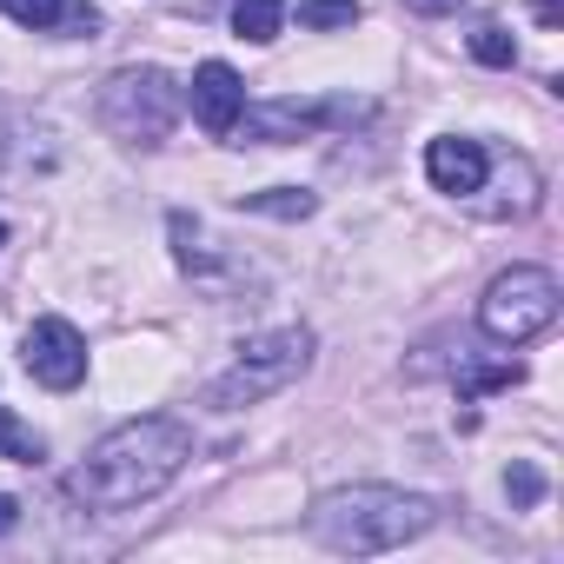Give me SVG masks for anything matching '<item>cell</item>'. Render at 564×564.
<instances>
[{
    "label": "cell",
    "mask_w": 564,
    "mask_h": 564,
    "mask_svg": "<svg viewBox=\"0 0 564 564\" xmlns=\"http://www.w3.org/2000/svg\"><path fill=\"white\" fill-rule=\"evenodd\" d=\"M193 458V432L173 412H147L113 425L74 471H67V498L87 511H133L147 498H160Z\"/></svg>",
    "instance_id": "cell-1"
},
{
    "label": "cell",
    "mask_w": 564,
    "mask_h": 564,
    "mask_svg": "<svg viewBox=\"0 0 564 564\" xmlns=\"http://www.w3.org/2000/svg\"><path fill=\"white\" fill-rule=\"evenodd\" d=\"M432 524H438V505L425 491H405V485H339V491L313 498V511H306V531L346 557L399 551V544L425 538Z\"/></svg>",
    "instance_id": "cell-2"
},
{
    "label": "cell",
    "mask_w": 564,
    "mask_h": 564,
    "mask_svg": "<svg viewBox=\"0 0 564 564\" xmlns=\"http://www.w3.org/2000/svg\"><path fill=\"white\" fill-rule=\"evenodd\" d=\"M306 366H313V333H306V326L252 333V339L232 352V366L206 386V405H213V412H246V405H259V399H272V392H286L293 379H306Z\"/></svg>",
    "instance_id": "cell-3"
},
{
    "label": "cell",
    "mask_w": 564,
    "mask_h": 564,
    "mask_svg": "<svg viewBox=\"0 0 564 564\" xmlns=\"http://www.w3.org/2000/svg\"><path fill=\"white\" fill-rule=\"evenodd\" d=\"M180 107H186V94L160 67H120L100 87V127L127 147H160L180 127Z\"/></svg>",
    "instance_id": "cell-4"
},
{
    "label": "cell",
    "mask_w": 564,
    "mask_h": 564,
    "mask_svg": "<svg viewBox=\"0 0 564 564\" xmlns=\"http://www.w3.org/2000/svg\"><path fill=\"white\" fill-rule=\"evenodd\" d=\"M551 319H557V279H551L544 265H511V272H498L491 286H485V300H478V326H485L498 346H524V339H538Z\"/></svg>",
    "instance_id": "cell-5"
},
{
    "label": "cell",
    "mask_w": 564,
    "mask_h": 564,
    "mask_svg": "<svg viewBox=\"0 0 564 564\" xmlns=\"http://www.w3.org/2000/svg\"><path fill=\"white\" fill-rule=\"evenodd\" d=\"M366 113H372L366 100H259V107H239L232 133H239V147L246 140L252 147H286V140H313L326 127H352Z\"/></svg>",
    "instance_id": "cell-6"
},
{
    "label": "cell",
    "mask_w": 564,
    "mask_h": 564,
    "mask_svg": "<svg viewBox=\"0 0 564 564\" xmlns=\"http://www.w3.org/2000/svg\"><path fill=\"white\" fill-rule=\"evenodd\" d=\"M21 366H28L47 392H74V386L87 379V339H80V326H67V319H34L28 339H21Z\"/></svg>",
    "instance_id": "cell-7"
},
{
    "label": "cell",
    "mask_w": 564,
    "mask_h": 564,
    "mask_svg": "<svg viewBox=\"0 0 564 564\" xmlns=\"http://www.w3.org/2000/svg\"><path fill=\"white\" fill-rule=\"evenodd\" d=\"M186 100H193V120L206 127V133H232V120H239V107H246V80L226 67V61H199L193 67V87H186Z\"/></svg>",
    "instance_id": "cell-8"
},
{
    "label": "cell",
    "mask_w": 564,
    "mask_h": 564,
    "mask_svg": "<svg viewBox=\"0 0 564 564\" xmlns=\"http://www.w3.org/2000/svg\"><path fill=\"white\" fill-rule=\"evenodd\" d=\"M485 173H491V153H485L478 140L445 133V140H432V147H425V180H432L438 193H452V199L485 193Z\"/></svg>",
    "instance_id": "cell-9"
},
{
    "label": "cell",
    "mask_w": 564,
    "mask_h": 564,
    "mask_svg": "<svg viewBox=\"0 0 564 564\" xmlns=\"http://www.w3.org/2000/svg\"><path fill=\"white\" fill-rule=\"evenodd\" d=\"M166 232H173V259H180V272H193L206 293H226V286H219V252L206 246V232H199L186 213H173V219H166Z\"/></svg>",
    "instance_id": "cell-10"
},
{
    "label": "cell",
    "mask_w": 564,
    "mask_h": 564,
    "mask_svg": "<svg viewBox=\"0 0 564 564\" xmlns=\"http://www.w3.org/2000/svg\"><path fill=\"white\" fill-rule=\"evenodd\" d=\"M232 34L252 41V47L279 41L286 34V0H232Z\"/></svg>",
    "instance_id": "cell-11"
},
{
    "label": "cell",
    "mask_w": 564,
    "mask_h": 564,
    "mask_svg": "<svg viewBox=\"0 0 564 564\" xmlns=\"http://www.w3.org/2000/svg\"><path fill=\"white\" fill-rule=\"evenodd\" d=\"M239 206H246V213H265V219H313V213H319V199H313V193H300V186L239 193Z\"/></svg>",
    "instance_id": "cell-12"
},
{
    "label": "cell",
    "mask_w": 564,
    "mask_h": 564,
    "mask_svg": "<svg viewBox=\"0 0 564 564\" xmlns=\"http://www.w3.org/2000/svg\"><path fill=\"white\" fill-rule=\"evenodd\" d=\"M0 458H14V465H41L47 458V438L21 412H8V405H0Z\"/></svg>",
    "instance_id": "cell-13"
},
{
    "label": "cell",
    "mask_w": 564,
    "mask_h": 564,
    "mask_svg": "<svg viewBox=\"0 0 564 564\" xmlns=\"http://www.w3.org/2000/svg\"><path fill=\"white\" fill-rule=\"evenodd\" d=\"M0 14H14L21 28L47 34V28H61V21H67V0H0Z\"/></svg>",
    "instance_id": "cell-14"
},
{
    "label": "cell",
    "mask_w": 564,
    "mask_h": 564,
    "mask_svg": "<svg viewBox=\"0 0 564 564\" xmlns=\"http://www.w3.org/2000/svg\"><path fill=\"white\" fill-rule=\"evenodd\" d=\"M471 61H478V67H511V61H518V41H511L498 21H485V28L471 34Z\"/></svg>",
    "instance_id": "cell-15"
},
{
    "label": "cell",
    "mask_w": 564,
    "mask_h": 564,
    "mask_svg": "<svg viewBox=\"0 0 564 564\" xmlns=\"http://www.w3.org/2000/svg\"><path fill=\"white\" fill-rule=\"evenodd\" d=\"M359 21V0H300V28H352Z\"/></svg>",
    "instance_id": "cell-16"
},
{
    "label": "cell",
    "mask_w": 564,
    "mask_h": 564,
    "mask_svg": "<svg viewBox=\"0 0 564 564\" xmlns=\"http://www.w3.org/2000/svg\"><path fill=\"white\" fill-rule=\"evenodd\" d=\"M524 379V366H478V372H465V386H458V399H485V392H511Z\"/></svg>",
    "instance_id": "cell-17"
},
{
    "label": "cell",
    "mask_w": 564,
    "mask_h": 564,
    "mask_svg": "<svg viewBox=\"0 0 564 564\" xmlns=\"http://www.w3.org/2000/svg\"><path fill=\"white\" fill-rule=\"evenodd\" d=\"M505 491H511V505H518V511H531V505L544 498V471H538L531 458H518V465L505 471Z\"/></svg>",
    "instance_id": "cell-18"
},
{
    "label": "cell",
    "mask_w": 564,
    "mask_h": 564,
    "mask_svg": "<svg viewBox=\"0 0 564 564\" xmlns=\"http://www.w3.org/2000/svg\"><path fill=\"white\" fill-rule=\"evenodd\" d=\"M405 8H412V14H432V21H438V14H458V0H405Z\"/></svg>",
    "instance_id": "cell-19"
},
{
    "label": "cell",
    "mask_w": 564,
    "mask_h": 564,
    "mask_svg": "<svg viewBox=\"0 0 564 564\" xmlns=\"http://www.w3.org/2000/svg\"><path fill=\"white\" fill-rule=\"evenodd\" d=\"M14 524H21V505H14V498H8V491H0V538H8V531H14Z\"/></svg>",
    "instance_id": "cell-20"
},
{
    "label": "cell",
    "mask_w": 564,
    "mask_h": 564,
    "mask_svg": "<svg viewBox=\"0 0 564 564\" xmlns=\"http://www.w3.org/2000/svg\"><path fill=\"white\" fill-rule=\"evenodd\" d=\"M538 21H544V28H557V21H564V0H538Z\"/></svg>",
    "instance_id": "cell-21"
},
{
    "label": "cell",
    "mask_w": 564,
    "mask_h": 564,
    "mask_svg": "<svg viewBox=\"0 0 564 564\" xmlns=\"http://www.w3.org/2000/svg\"><path fill=\"white\" fill-rule=\"evenodd\" d=\"M0 246H8V219H0Z\"/></svg>",
    "instance_id": "cell-22"
}]
</instances>
